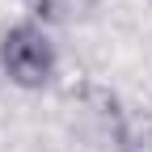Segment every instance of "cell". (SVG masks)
I'll return each instance as SVG.
<instances>
[{"instance_id":"2","label":"cell","mask_w":152,"mask_h":152,"mask_svg":"<svg viewBox=\"0 0 152 152\" xmlns=\"http://www.w3.org/2000/svg\"><path fill=\"white\" fill-rule=\"evenodd\" d=\"M110 144L118 152H152V110H144V114L118 110L110 127Z\"/></svg>"},{"instance_id":"1","label":"cell","mask_w":152,"mask_h":152,"mask_svg":"<svg viewBox=\"0 0 152 152\" xmlns=\"http://www.w3.org/2000/svg\"><path fill=\"white\" fill-rule=\"evenodd\" d=\"M55 68H59V51H55L51 34L34 21H17L0 34V76L9 85L38 93L55 80Z\"/></svg>"}]
</instances>
